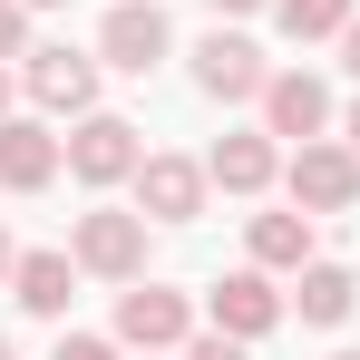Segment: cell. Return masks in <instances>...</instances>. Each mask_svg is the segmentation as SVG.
Masks as SVG:
<instances>
[{"label": "cell", "mask_w": 360, "mask_h": 360, "mask_svg": "<svg viewBox=\"0 0 360 360\" xmlns=\"http://www.w3.org/2000/svg\"><path fill=\"white\" fill-rule=\"evenodd\" d=\"M205 176L224 185V195H263V185L283 176V156H273V127H263V136H214Z\"/></svg>", "instance_id": "13"}, {"label": "cell", "mask_w": 360, "mask_h": 360, "mask_svg": "<svg viewBox=\"0 0 360 360\" xmlns=\"http://www.w3.org/2000/svg\"><path fill=\"white\" fill-rule=\"evenodd\" d=\"M59 156L68 146L39 117H0V185H10V195H39V185L59 176Z\"/></svg>", "instance_id": "9"}, {"label": "cell", "mask_w": 360, "mask_h": 360, "mask_svg": "<svg viewBox=\"0 0 360 360\" xmlns=\"http://www.w3.org/2000/svg\"><path fill=\"white\" fill-rule=\"evenodd\" d=\"M136 214H146V224H195V214H205V166H195V156H146V166H136Z\"/></svg>", "instance_id": "4"}, {"label": "cell", "mask_w": 360, "mask_h": 360, "mask_svg": "<svg viewBox=\"0 0 360 360\" xmlns=\"http://www.w3.org/2000/svg\"><path fill=\"white\" fill-rule=\"evenodd\" d=\"M263 127H273V136H292V146H311V136L331 127V88H321L311 68H283V78H263Z\"/></svg>", "instance_id": "7"}, {"label": "cell", "mask_w": 360, "mask_h": 360, "mask_svg": "<svg viewBox=\"0 0 360 360\" xmlns=\"http://www.w3.org/2000/svg\"><path fill=\"white\" fill-rule=\"evenodd\" d=\"M341 68H351V78H360V20H351V30H341Z\"/></svg>", "instance_id": "20"}, {"label": "cell", "mask_w": 360, "mask_h": 360, "mask_svg": "<svg viewBox=\"0 0 360 360\" xmlns=\"http://www.w3.org/2000/svg\"><path fill=\"white\" fill-rule=\"evenodd\" d=\"M351 302H360V273H351V263H302V283H292V311L311 321V331L351 321Z\"/></svg>", "instance_id": "14"}, {"label": "cell", "mask_w": 360, "mask_h": 360, "mask_svg": "<svg viewBox=\"0 0 360 360\" xmlns=\"http://www.w3.org/2000/svg\"><path fill=\"white\" fill-rule=\"evenodd\" d=\"M351 146H360V108H351Z\"/></svg>", "instance_id": "25"}, {"label": "cell", "mask_w": 360, "mask_h": 360, "mask_svg": "<svg viewBox=\"0 0 360 360\" xmlns=\"http://www.w3.org/2000/svg\"><path fill=\"white\" fill-rule=\"evenodd\" d=\"M10 292H20V311L59 321L68 292H78V253H20V263H10Z\"/></svg>", "instance_id": "12"}, {"label": "cell", "mask_w": 360, "mask_h": 360, "mask_svg": "<svg viewBox=\"0 0 360 360\" xmlns=\"http://www.w3.org/2000/svg\"><path fill=\"white\" fill-rule=\"evenodd\" d=\"M146 360H156V351H146Z\"/></svg>", "instance_id": "28"}, {"label": "cell", "mask_w": 360, "mask_h": 360, "mask_svg": "<svg viewBox=\"0 0 360 360\" xmlns=\"http://www.w3.org/2000/svg\"><path fill=\"white\" fill-rule=\"evenodd\" d=\"M185 360H253V351H243L234 331H205V341H185Z\"/></svg>", "instance_id": "19"}, {"label": "cell", "mask_w": 360, "mask_h": 360, "mask_svg": "<svg viewBox=\"0 0 360 360\" xmlns=\"http://www.w3.org/2000/svg\"><path fill=\"white\" fill-rule=\"evenodd\" d=\"M0 360H10V341H0Z\"/></svg>", "instance_id": "26"}, {"label": "cell", "mask_w": 360, "mask_h": 360, "mask_svg": "<svg viewBox=\"0 0 360 360\" xmlns=\"http://www.w3.org/2000/svg\"><path fill=\"white\" fill-rule=\"evenodd\" d=\"M283 39H341L351 30V0H273Z\"/></svg>", "instance_id": "16"}, {"label": "cell", "mask_w": 360, "mask_h": 360, "mask_svg": "<svg viewBox=\"0 0 360 360\" xmlns=\"http://www.w3.org/2000/svg\"><path fill=\"white\" fill-rule=\"evenodd\" d=\"M214 10H224V20H234V10H263V0H214Z\"/></svg>", "instance_id": "22"}, {"label": "cell", "mask_w": 360, "mask_h": 360, "mask_svg": "<svg viewBox=\"0 0 360 360\" xmlns=\"http://www.w3.org/2000/svg\"><path fill=\"white\" fill-rule=\"evenodd\" d=\"M30 10H68V0H30Z\"/></svg>", "instance_id": "24"}, {"label": "cell", "mask_w": 360, "mask_h": 360, "mask_svg": "<svg viewBox=\"0 0 360 360\" xmlns=\"http://www.w3.org/2000/svg\"><path fill=\"white\" fill-rule=\"evenodd\" d=\"M283 321V292L263 283V273H224L214 283V331H234V341H263Z\"/></svg>", "instance_id": "11"}, {"label": "cell", "mask_w": 360, "mask_h": 360, "mask_svg": "<svg viewBox=\"0 0 360 360\" xmlns=\"http://www.w3.org/2000/svg\"><path fill=\"white\" fill-rule=\"evenodd\" d=\"M341 360H360V351H341Z\"/></svg>", "instance_id": "27"}, {"label": "cell", "mask_w": 360, "mask_h": 360, "mask_svg": "<svg viewBox=\"0 0 360 360\" xmlns=\"http://www.w3.org/2000/svg\"><path fill=\"white\" fill-rule=\"evenodd\" d=\"M253 263H311V214H253Z\"/></svg>", "instance_id": "15"}, {"label": "cell", "mask_w": 360, "mask_h": 360, "mask_svg": "<svg viewBox=\"0 0 360 360\" xmlns=\"http://www.w3.org/2000/svg\"><path fill=\"white\" fill-rule=\"evenodd\" d=\"M0 117H10V68H0Z\"/></svg>", "instance_id": "23"}, {"label": "cell", "mask_w": 360, "mask_h": 360, "mask_svg": "<svg viewBox=\"0 0 360 360\" xmlns=\"http://www.w3.org/2000/svg\"><path fill=\"white\" fill-rule=\"evenodd\" d=\"M263 78H273L263 49L234 39V30H214V39L195 49V88H205V98H224V108H234V98H263Z\"/></svg>", "instance_id": "8"}, {"label": "cell", "mask_w": 360, "mask_h": 360, "mask_svg": "<svg viewBox=\"0 0 360 360\" xmlns=\"http://www.w3.org/2000/svg\"><path fill=\"white\" fill-rule=\"evenodd\" d=\"M117 341H127V351H185V341H195V311H185V292L136 273V283L117 292Z\"/></svg>", "instance_id": "3"}, {"label": "cell", "mask_w": 360, "mask_h": 360, "mask_svg": "<svg viewBox=\"0 0 360 360\" xmlns=\"http://www.w3.org/2000/svg\"><path fill=\"white\" fill-rule=\"evenodd\" d=\"M166 39H176V30H166V10H156V0H117V10H108V30H98V59L127 68V78H146V68L166 59Z\"/></svg>", "instance_id": "6"}, {"label": "cell", "mask_w": 360, "mask_h": 360, "mask_svg": "<svg viewBox=\"0 0 360 360\" xmlns=\"http://www.w3.org/2000/svg\"><path fill=\"white\" fill-rule=\"evenodd\" d=\"M30 98L59 108V117H88V108H98V59H78V49H30Z\"/></svg>", "instance_id": "10"}, {"label": "cell", "mask_w": 360, "mask_h": 360, "mask_svg": "<svg viewBox=\"0 0 360 360\" xmlns=\"http://www.w3.org/2000/svg\"><path fill=\"white\" fill-rule=\"evenodd\" d=\"M78 273H98V283H136L146 273V214H117V205H98V214H78Z\"/></svg>", "instance_id": "2"}, {"label": "cell", "mask_w": 360, "mask_h": 360, "mask_svg": "<svg viewBox=\"0 0 360 360\" xmlns=\"http://www.w3.org/2000/svg\"><path fill=\"white\" fill-rule=\"evenodd\" d=\"M10 263H20V253H10V234H0V283H10Z\"/></svg>", "instance_id": "21"}, {"label": "cell", "mask_w": 360, "mask_h": 360, "mask_svg": "<svg viewBox=\"0 0 360 360\" xmlns=\"http://www.w3.org/2000/svg\"><path fill=\"white\" fill-rule=\"evenodd\" d=\"M283 185H292V205H302V214H351V205H360V146L311 136V146H292Z\"/></svg>", "instance_id": "1"}, {"label": "cell", "mask_w": 360, "mask_h": 360, "mask_svg": "<svg viewBox=\"0 0 360 360\" xmlns=\"http://www.w3.org/2000/svg\"><path fill=\"white\" fill-rule=\"evenodd\" d=\"M0 59H30V0H0Z\"/></svg>", "instance_id": "17"}, {"label": "cell", "mask_w": 360, "mask_h": 360, "mask_svg": "<svg viewBox=\"0 0 360 360\" xmlns=\"http://www.w3.org/2000/svg\"><path fill=\"white\" fill-rule=\"evenodd\" d=\"M136 166H146L136 127L88 108V117H78V136H68V176H78V185H117V176H136Z\"/></svg>", "instance_id": "5"}, {"label": "cell", "mask_w": 360, "mask_h": 360, "mask_svg": "<svg viewBox=\"0 0 360 360\" xmlns=\"http://www.w3.org/2000/svg\"><path fill=\"white\" fill-rule=\"evenodd\" d=\"M49 360H117V341H98V331H59Z\"/></svg>", "instance_id": "18"}]
</instances>
